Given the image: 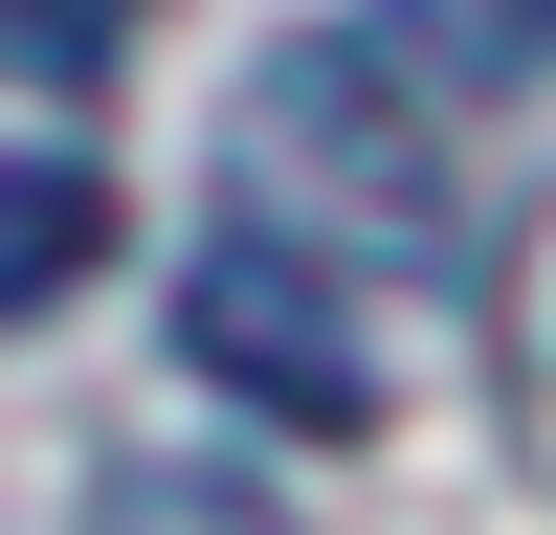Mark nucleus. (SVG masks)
Segmentation results:
<instances>
[{"instance_id": "f257e3e1", "label": "nucleus", "mask_w": 556, "mask_h": 535, "mask_svg": "<svg viewBox=\"0 0 556 535\" xmlns=\"http://www.w3.org/2000/svg\"><path fill=\"white\" fill-rule=\"evenodd\" d=\"M178 357L223 380V424H290V446L379 424V335L334 312V268H312L290 223H201V246H178Z\"/></svg>"}, {"instance_id": "f03ea898", "label": "nucleus", "mask_w": 556, "mask_h": 535, "mask_svg": "<svg viewBox=\"0 0 556 535\" xmlns=\"http://www.w3.org/2000/svg\"><path fill=\"white\" fill-rule=\"evenodd\" d=\"M89 246H112V178L23 134V157H0V335H23V312H67V290H89Z\"/></svg>"}, {"instance_id": "7ed1b4c3", "label": "nucleus", "mask_w": 556, "mask_h": 535, "mask_svg": "<svg viewBox=\"0 0 556 535\" xmlns=\"http://www.w3.org/2000/svg\"><path fill=\"white\" fill-rule=\"evenodd\" d=\"M89 535H312L267 469H223V446H112L89 469Z\"/></svg>"}, {"instance_id": "20e7f679", "label": "nucleus", "mask_w": 556, "mask_h": 535, "mask_svg": "<svg viewBox=\"0 0 556 535\" xmlns=\"http://www.w3.org/2000/svg\"><path fill=\"white\" fill-rule=\"evenodd\" d=\"M134 45V0H0V67H45V89H89Z\"/></svg>"}, {"instance_id": "39448f33", "label": "nucleus", "mask_w": 556, "mask_h": 535, "mask_svg": "<svg viewBox=\"0 0 556 535\" xmlns=\"http://www.w3.org/2000/svg\"><path fill=\"white\" fill-rule=\"evenodd\" d=\"M468 45H534V67H556V0H468Z\"/></svg>"}]
</instances>
